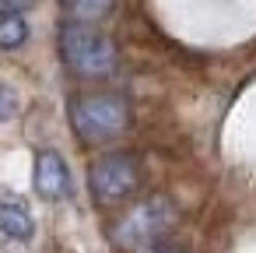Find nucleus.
Masks as SVG:
<instances>
[{"label":"nucleus","instance_id":"nucleus-3","mask_svg":"<svg viewBox=\"0 0 256 253\" xmlns=\"http://www.w3.org/2000/svg\"><path fill=\"white\" fill-rule=\"evenodd\" d=\"M172 225H176V204H172L168 197H148V200L134 204V207L109 228V235H112V242H116L120 249H148V246H154Z\"/></svg>","mask_w":256,"mask_h":253},{"label":"nucleus","instance_id":"nucleus-10","mask_svg":"<svg viewBox=\"0 0 256 253\" xmlns=\"http://www.w3.org/2000/svg\"><path fill=\"white\" fill-rule=\"evenodd\" d=\"M36 0H0V11H11V15H22L25 8H32Z\"/></svg>","mask_w":256,"mask_h":253},{"label":"nucleus","instance_id":"nucleus-11","mask_svg":"<svg viewBox=\"0 0 256 253\" xmlns=\"http://www.w3.org/2000/svg\"><path fill=\"white\" fill-rule=\"evenodd\" d=\"M162 253H179V249H162Z\"/></svg>","mask_w":256,"mask_h":253},{"label":"nucleus","instance_id":"nucleus-6","mask_svg":"<svg viewBox=\"0 0 256 253\" xmlns=\"http://www.w3.org/2000/svg\"><path fill=\"white\" fill-rule=\"evenodd\" d=\"M0 232L14 242H28L36 235V218L22 200H0Z\"/></svg>","mask_w":256,"mask_h":253},{"label":"nucleus","instance_id":"nucleus-7","mask_svg":"<svg viewBox=\"0 0 256 253\" xmlns=\"http://www.w3.org/2000/svg\"><path fill=\"white\" fill-rule=\"evenodd\" d=\"M60 4H64V11L70 15V22H78V25H95V22H102V18H109V15L116 11L120 0H60Z\"/></svg>","mask_w":256,"mask_h":253},{"label":"nucleus","instance_id":"nucleus-5","mask_svg":"<svg viewBox=\"0 0 256 253\" xmlns=\"http://www.w3.org/2000/svg\"><path fill=\"white\" fill-rule=\"evenodd\" d=\"M32 183H36V193H39L42 200H64V197H70V186H74V179H70V169H67L64 155H60V151H53V148L36 151Z\"/></svg>","mask_w":256,"mask_h":253},{"label":"nucleus","instance_id":"nucleus-4","mask_svg":"<svg viewBox=\"0 0 256 253\" xmlns=\"http://www.w3.org/2000/svg\"><path fill=\"white\" fill-rule=\"evenodd\" d=\"M88 186H92V197L98 207L130 200L140 186V158L134 151H112V155L95 158V165L88 172Z\"/></svg>","mask_w":256,"mask_h":253},{"label":"nucleus","instance_id":"nucleus-2","mask_svg":"<svg viewBox=\"0 0 256 253\" xmlns=\"http://www.w3.org/2000/svg\"><path fill=\"white\" fill-rule=\"evenodd\" d=\"M130 102L120 92H81L70 99V127L81 141H109L130 127Z\"/></svg>","mask_w":256,"mask_h":253},{"label":"nucleus","instance_id":"nucleus-1","mask_svg":"<svg viewBox=\"0 0 256 253\" xmlns=\"http://www.w3.org/2000/svg\"><path fill=\"white\" fill-rule=\"evenodd\" d=\"M60 57L67 71H74L78 78H109L120 64L116 43L95 25H78V22H67L60 29Z\"/></svg>","mask_w":256,"mask_h":253},{"label":"nucleus","instance_id":"nucleus-8","mask_svg":"<svg viewBox=\"0 0 256 253\" xmlns=\"http://www.w3.org/2000/svg\"><path fill=\"white\" fill-rule=\"evenodd\" d=\"M28 43V22L25 15L0 11V50H22Z\"/></svg>","mask_w":256,"mask_h":253},{"label":"nucleus","instance_id":"nucleus-9","mask_svg":"<svg viewBox=\"0 0 256 253\" xmlns=\"http://www.w3.org/2000/svg\"><path fill=\"white\" fill-rule=\"evenodd\" d=\"M18 109H22V99H18V92H14L8 81H0V123L14 120V116H18Z\"/></svg>","mask_w":256,"mask_h":253}]
</instances>
